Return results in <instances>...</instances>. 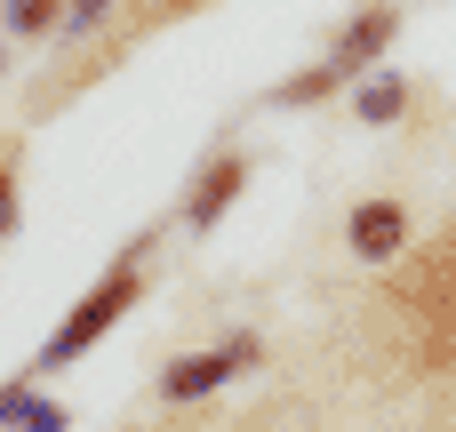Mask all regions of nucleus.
Here are the masks:
<instances>
[{
  "mask_svg": "<svg viewBox=\"0 0 456 432\" xmlns=\"http://www.w3.org/2000/svg\"><path fill=\"white\" fill-rule=\"evenodd\" d=\"M152 249H160V240L144 232V240H128V249L112 257V273H104V281H96V289H88V297H80V305H72V313L56 321V337L40 345V369H72V361H80L88 345H104V329H112V321H128V305L144 297Z\"/></svg>",
  "mask_w": 456,
  "mask_h": 432,
  "instance_id": "f257e3e1",
  "label": "nucleus"
},
{
  "mask_svg": "<svg viewBox=\"0 0 456 432\" xmlns=\"http://www.w3.org/2000/svg\"><path fill=\"white\" fill-rule=\"evenodd\" d=\"M393 40H401V8H393V0H369V8L337 32V48H329V56H337V72H345V80H361V72H377V64H385V48H393Z\"/></svg>",
  "mask_w": 456,
  "mask_h": 432,
  "instance_id": "f03ea898",
  "label": "nucleus"
},
{
  "mask_svg": "<svg viewBox=\"0 0 456 432\" xmlns=\"http://www.w3.org/2000/svg\"><path fill=\"white\" fill-rule=\"evenodd\" d=\"M248 361H256V337H240V345H224V353H184V361L160 369V401H176V409H184V401H208V393H216L232 369H248Z\"/></svg>",
  "mask_w": 456,
  "mask_h": 432,
  "instance_id": "7ed1b4c3",
  "label": "nucleus"
},
{
  "mask_svg": "<svg viewBox=\"0 0 456 432\" xmlns=\"http://www.w3.org/2000/svg\"><path fill=\"white\" fill-rule=\"evenodd\" d=\"M345 249H353L361 265H393V257L409 249V200H361L353 224H345Z\"/></svg>",
  "mask_w": 456,
  "mask_h": 432,
  "instance_id": "20e7f679",
  "label": "nucleus"
},
{
  "mask_svg": "<svg viewBox=\"0 0 456 432\" xmlns=\"http://www.w3.org/2000/svg\"><path fill=\"white\" fill-rule=\"evenodd\" d=\"M240 184H248V160H240V152H216V160L192 176V192H184V224H192V232H208V224L240 200Z\"/></svg>",
  "mask_w": 456,
  "mask_h": 432,
  "instance_id": "39448f33",
  "label": "nucleus"
},
{
  "mask_svg": "<svg viewBox=\"0 0 456 432\" xmlns=\"http://www.w3.org/2000/svg\"><path fill=\"white\" fill-rule=\"evenodd\" d=\"M409 104H417V88L401 72H361V88H353V120L361 128H393V120H409Z\"/></svg>",
  "mask_w": 456,
  "mask_h": 432,
  "instance_id": "423d86ee",
  "label": "nucleus"
},
{
  "mask_svg": "<svg viewBox=\"0 0 456 432\" xmlns=\"http://www.w3.org/2000/svg\"><path fill=\"white\" fill-rule=\"evenodd\" d=\"M337 88H345V72H337V56H329V64H305L297 80H281V88H273V104H289V112H297V104H321V96H337Z\"/></svg>",
  "mask_w": 456,
  "mask_h": 432,
  "instance_id": "0eeeda50",
  "label": "nucleus"
},
{
  "mask_svg": "<svg viewBox=\"0 0 456 432\" xmlns=\"http://www.w3.org/2000/svg\"><path fill=\"white\" fill-rule=\"evenodd\" d=\"M72 16V0H8V32L16 40H40V32H56Z\"/></svg>",
  "mask_w": 456,
  "mask_h": 432,
  "instance_id": "6e6552de",
  "label": "nucleus"
},
{
  "mask_svg": "<svg viewBox=\"0 0 456 432\" xmlns=\"http://www.w3.org/2000/svg\"><path fill=\"white\" fill-rule=\"evenodd\" d=\"M16 216H24V144L0 152V240L16 232Z\"/></svg>",
  "mask_w": 456,
  "mask_h": 432,
  "instance_id": "1a4fd4ad",
  "label": "nucleus"
},
{
  "mask_svg": "<svg viewBox=\"0 0 456 432\" xmlns=\"http://www.w3.org/2000/svg\"><path fill=\"white\" fill-rule=\"evenodd\" d=\"M16 432H64V409H56V401H24Z\"/></svg>",
  "mask_w": 456,
  "mask_h": 432,
  "instance_id": "9d476101",
  "label": "nucleus"
},
{
  "mask_svg": "<svg viewBox=\"0 0 456 432\" xmlns=\"http://www.w3.org/2000/svg\"><path fill=\"white\" fill-rule=\"evenodd\" d=\"M24 401H32V377H8V385H0V425H16Z\"/></svg>",
  "mask_w": 456,
  "mask_h": 432,
  "instance_id": "9b49d317",
  "label": "nucleus"
},
{
  "mask_svg": "<svg viewBox=\"0 0 456 432\" xmlns=\"http://www.w3.org/2000/svg\"><path fill=\"white\" fill-rule=\"evenodd\" d=\"M104 8H112V0H72V24H80V32H88V24H104Z\"/></svg>",
  "mask_w": 456,
  "mask_h": 432,
  "instance_id": "f8f14e48",
  "label": "nucleus"
}]
</instances>
